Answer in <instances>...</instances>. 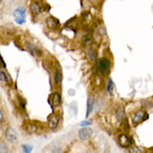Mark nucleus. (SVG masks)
I'll return each mask as SVG.
<instances>
[{
    "label": "nucleus",
    "instance_id": "obj_1",
    "mask_svg": "<svg viewBox=\"0 0 153 153\" xmlns=\"http://www.w3.org/2000/svg\"><path fill=\"white\" fill-rule=\"evenodd\" d=\"M112 67V62L107 57H102L95 63V72L100 76H107Z\"/></svg>",
    "mask_w": 153,
    "mask_h": 153
},
{
    "label": "nucleus",
    "instance_id": "obj_2",
    "mask_svg": "<svg viewBox=\"0 0 153 153\" xmlns=\"http://www.w3.org/2000/svg\"><path fill=\"white\" fill-rule=\"evenodd\" d=\"M117 143H119V145L121 147H123V149H129L130 147L133 145V137L132 135H130L129 133H126V132H122V133H120L119 135H117Z\"/></svg>",
    "mask_w": 153,
    "mask_h": 153
},
{
    "label": "nucleus",
    "instance_id": "obj_3",
    "mask_svg": "<svg viewBox=\"0 0 153 153\" xmlns=\"http://www.w3.org/2000/svg\"><path fill=\"white\" fill-rule=\"evenodd\" d=\"M147 119H149V113L144 108H140V110H137L133 113L132 117H131V121H132L133 125H139L141 124L142 122L147 121Z\"/></svg>",
    "mask_w": 153,
    "mask_h": 153
},
{
    "label": "nucleus",
    "instance_id": "obj_4",
    "mask_svg": "<svg viewBox=\"0 0 153 153\" xmlns=\"http://www.w3.org/2000/svg\"><path fill=\"white\" fill-rule=\"evenodd\" d=\"M60 121H62V116L58 113H56V112H53L48 116V119H47V126H48V129H51V131L57 130L59 124H60Z\"/></svg>",
    "mask_w": 153,
    "mask_h": 153
},
{
    "label": "nucleus",
    "instance_id": "obj_5",
    "mask_svg": "<svg viewBox=\"0 0 153 153\" xmlns=\"http://www.w3.org/2000/svg\"><path fill=\"white\" fill-rule=\"evenodd\" d=\"M114 116H115V119L117 120V122H119L120 125H122L124 122L127 121V117H126V113H125V108L123 106H121V105H116L115 107H114Z\"/></svg>",
    "mask_w": 153,
    "mask_h": 153
},
{
    "label": "nucleus",
    "instance_id": "obj_6",
    "mask_svg": "<svg viewBox=\"0 0 153 153\" xmlns=\"http://www.w3.org/2000/svg\"><path fill=\"white\" fill-rule=\"evenodd\" d=\"M48 103H49V105L53 108L60 106L63 103V98L60 93L59 92H53L51 94V96H49V98H48Z\"/></svg>",
    "mask_w": 153,
    "mask_h": 153
},
{
    "label": "nucleus",
    "instance_id": "obj_7",
    "mask_svg": "<svg viewBox=\"0 0 153 153\" xmlns=\"http://www.w3.org/2000/svg\"><path fill=\"white\" fill-rule=\"evenodd\" d=\"M26 9L23 7H20V8H17L15 11H14V17H15V21L19 25H23V23H26Z\"/></svg>",
    "mask_w": 153,
    "mask_h": 153
},
{
    "label": "nucleus",
    "instance_id": "obj_8",
    "mask_svg": "<svg viewBox=\"0 0 153 153\" xmlns=\"http://www.w3.org/2000/svg\"><path fill=\"white\" fill-rule=\"evenodd\" d=\"M23 127L27 134H36L39 131V125L36 122H31V121H26L23 124Z\"/></svg>",
    "mask_w": 153,
    "mask_h": 153
},
{
    "label": "nucleus",
    "instance_id": "obj_9",
    "mask_svg": "<svg viewBox=\"0 0 153 153\" xmlns=\"http://www.w3.org/2000/svg\"><path fill=\"white\" fill-rule=\"evenodd\" d=\"M53 80H54V84L56 86H58V87L62 85L63 70L59 66H57L56 68H54V70H53Z\"/></svg>",
    "mask_w": 153,
    "mask_h": 153
},
{
    "label": "nucleus",
    "instance_id": "obj_10",
    "mask_svg": "<svg viewBox=\"0 0 153 153\" xmlns=\"http://www.w3.org/2000/svg\"><path fill=\"white\" fill-rule=\"evenodd\" d=\"M5 137H6L7 141H9L10 143H14V142L17 141L18 139V133L17 131L15 130L14 127H11V126H9V127H7V130L5 131Z\"/></svg>",
    "mask_w": 153,
    "mask_h": 153
},
{
    "label": "nucleus",
    "instance_id": "obj_11",
    "mask_svg": "<svg viewBox=\"0 0 153 153\" xmlns=\"http://www.w3.org/2000/svg\"><path fill=\"white\" fill-rule=\"evenodd\" d=\"M92 135H93V129L90 127V126L88 127H80V131H78V137L82 141L91 139Z\"/></svg>",
    "mask_w": 153,
    "mask_h": 153
},
{
    "label": "nucleus",
    "instance_id": "obj_12",
    "mask_svg": "<svg viewBox=\"0 0 153 153\" xmlns=\"http://www.w3.org/2000/svg\"><path fill=\"white\" fill-rule=\"evenodd\" d=\"M46 26L51 30H56L60 27V21L54 16H49L46 18Z\"/></svg>",
    "mask_w": 153,
    "mask_h": 153
},
{
    "label": "nucleus",
    "instance_id": "obj_13",
    "mask_svg": "<svg viewBox=\"0 0 153 153\" xmlns=\"http://www.w3.org/2000/svg\"><path fill=\"white\" fill-rule=\"evenodd\" d=\"M26 48H27V51H28L34 57L43 56V51H41V49H40L38 46L34 45V44H31V43H27V44H26Z\"/></svg>",
    "mask_w": 153,
    "mask_h": 153
},
{
    "label": "nucleus",
    "instance_id": "obj_14",
    "mask_svg": "<svg viewBox=\"0 0 153 153\" xmlns=\"http://www.w3.org/2000/svg\"><path fill=\"white\" fill-rule=\"evenodd\" d=\"M94 106H95V100H94V97L88 96V98H87V105H86V114H85L86 119H88L90 115L93 113Z\"/></svg>",
    "mask_w": 153,
    "mask_h": 153
},
{
    "label": "nucleus",
    "instance_id": "obj_15",
    "mask_svg": "<svg viewBox=\"0 0 153 153\" xmlns=\"http://www.w3.org/2000/svg\"><path fill=\"white\" fill-rule=\"evenodd\" d=\"M30 10H31V14H33L34 16H37V15L41 14L43 8H41V6H40V4L38 1H34V2L31 4V6H30Z\"/></svg>",
    "mask_w": 153,
    "mask_h": 153
},
{
    "label": "nucleus",
    "instance_id": "obj_16",
    "mask_svg": "<svg viewBox=\"0 0 153 153\" xmlns=\"http://www.w3.org/2000/svg\"><path fill=\"white\" fill-rule=\"evenodd\" d=\"M0 82L5 83L7 85L11 84V78L9 77V75L5 69H0Z\"/></svg>",
    "mask_w": 153,
    "mask_h": 153
},
{
    "label": "nucleus",
    "instance_id": "obj_17",
    "mask_svg": "<svg viewBox=\"0 0 153 153\" xmlns=\"http://www.w3.org/2000/svg\"><path fill=\"white\" fill-rule=\"evenodd\" d=\"M87 55H88V59L91 60L92 63H96L97 59H98V56H97V51L95 48H93L91 47L90 49H88V53H87Z\"/></svg>",
    "mask_w": 153,
    "mask_h": 153
},
{
    "label": "nucleus",
    "instance_id": "obj_18",
    "mask_svg": "<svg viewBox=\"0 0 153 153\" xmlns=\"http://www.w3.org/2000/svg\"><path fill=\"white\" fill-rule=\"evenodd\" d=\"M114 88H115V84H114L113 80L111 77H108L107 84H106V92L108 93V95H113L114 94Z\"/></svg>",
    "mask_w": 153,
    "mask_h": 153
},
{
    "label": "nucleus",
    "instance_id": "obj_19",
    "mask_svg": "<svg viewBox=\"0 0 153 153\" xmlns=\"http://www.w3.org/2000/svg\"><path fill=\"white\" fill-rule=\"evenodd\" d=\"M83 45L85 47H90V48L92 47V45H93V36L91 34H86L83 37Z\"/></svg>",
    "mask_w": 153,
    "mask_h": 153
},
{
    "label": "nucleus",
    "instance_id": "obj_20",
    "mask_svg": "<svg viewBox=\"0 0 153 153\" xmlns=\"http://www.w3.org/2000/svg\"><path fill=\"white\" fill-rule=\"evenodd\" d=\"M126 150H127V153H145L143 149L136 147V145H132V147H130Z\"/></svg>",
    "mask_w": 153,
    "mask_h": 153
},
{
    "label": "nucleus",
    "instance_id": "obj_21",
    "mask_svg": "<svg viewBox=\"0 0 153 153\" xmlns=\"http://www.w3.org/2000/svg\"><path fill=\"white\" fill-rule=\"evenodd\" d=\"M0 153H9V145L7 142L0 141Z\"/></svg>",
    "mask_w": 153,
    "mask_h": 153
},
{
    "label": "nucleus",
    "instance_id": "obj_22",
    "mask_svg": "<svg viewBox=\"0 0 153 153\" xmlns=\"http://www.w3.org/2000/svg\"><path fill=\"white\" fill-rule=\"evenodd\" d=\"M18 104H19V107H20V110L25 112V111H26V104H27L26 100H25L23 97H21V96H18Z\"/></svg>",
    "mask_w": 153,
    "mask_h": 153
},
{
    "label": "nucleus",
    "instance_id": "obj_23",
    "mask_svg": "<svg viewBox=\"0 0 153 153\" xmlns=\"http://www.w3.org/2000/svg\"><path fill=\"white\" fill-rule=\"evenodd\" d=\"M21 149H23V153H31L34 147H33L31 144H23Z\"/></svg>",
    "mask_w": 153,
    "mask_h": 153
},
{
    "label": "nucleus",
    "instance_id": "obj_24",
    "mask_svg": "<svg viewBox=\"0 0 153 153\" xmlns=\"http://www.w3.org/2000/svg\"><path fill=\"white\" fill-rule=\"evenodd\" d=\"M51 153H64L62 147H58V145H54L51 149Z\"/></svg>",
    "mask_w": 153,
    "mask_h": 153
},
{
    "label": "nucleus",
    "instance_id": "obj_25",
    "mask_svg": "<svg viewBox=\"0 0 153 153\" xmlns=\"http://www.w3.org/2000/svg\"><path fill=\"white\" fill-rule=\"evenodd\" d=\"M121 126H122V130H123V132H126V133H129V131L131 130V126H130V123H129V121L124 122V123L121 125Z\"/></svg>",
    "mask_w": 153,
    "mask_h": 153
},
{
    "label": "nucleus",
    "instance_id": "obj_26",
    "mask_svg": "<svg viewBox=\"0 0 153 153\" xmlns=\"http://www.w3.org/2000/svg\"><path fill=\"white\" fill-rule=\"evenodd\" d=\"M82 17L84 18V20H86V21H91L92 18H93L91 15V12H88V11L83 12V14H82Z\"/></svg>",
    "mask_w": 153,
    "mask_h": 153
},
{
    "label": "nucleus",
    "instance_id": "obj_27",
    "mask_svg": "<svg viewBox=\"0 0 153 153\" xmlns=\"http://www.w3.org/2000/svg\"><path fill=\"white\" fill-rule=\"evenodd\" d=\"M80 125L82 126V127H88V126H91L92 125V121L91 120H84V121H82L80 123Z\"/></svg>",
    "mask_w": 153,
    "mask_h": 153
},
{
    "label": "nucleus",
    "instance_id": "obj_28",
    "mask_svg": "<svg viewBox=\"0 0 153 153\" xmlns=\"http://www.w3.org/2000/svg\"><path fill=\"white\" fill-rule=\"evenodd\" d=\"M97 33L100 34V36H105V34H106V30H105V28L104 27H97Z\"/></svg>",
    "mask_w": 153,
    "mask_h": 153
},
{
    "label": "nucleus",
    "instance_id": "obj_29",
    "mask_svg": "<svg viewBox=\"0 0 153 153\" xmlns=\"http://www.w3.org/2000/svg\"><path fill=\"white\" fill-rule=\"evenodd\" d=\"M5 122V114H4V111L0 108V124H2Z\"/></svg>",
    "mask_w": 153,
    "mask_h": 153
},
{
    "label": "nucleus",
    "instance_id": "obj_30",
    "mask_svg": "<svg viewBox=\"0 0 153 153\" xmlns=\"http://www.w3.org/2000/svg\"><path fill=\"white\" fill-rule=\"evenodd\" d=\"M2 67L4 68H6L7 67V65H6V63H5V60H4V58H2V56L0 55V67Z\"/></svg>",
    "mask_w": 153,
    "mask_h": 153
},
{
    "label": "nucleus",
    "instance_id": "obj_31",
    "mask_svg": "<svg viewBox=\"0 0 153 153\" xmlns=\"http://www.w3.org/2000/svg\"><path fill=\"white\" fill-rule=\"evenodd\" d=\"M49 9H51V6L49 5H45V11H49Z\"/></svg>",
    "mask_w": 153,
    "mask_h": 153
},
{
    "label": "nucleus",
    "instance_id": "obj_32",
    "mask_svg": "<svg viewBox=\"0 0 153 153\" xmlns=\"http://www.w3.org/2000/svg\"><path fill=\"white\" fill-rule=\"evenodd\" d=\"M68 94H69V95H74V94H75V92H74V90H70V91L68 92Z\"/></svg>",
    "mask_w": 153,
    "mask_h": 153
},
{
    "label": "nucleus",
    "instance_id": "obj_33",
    "mask_svg": "<svg viewBox=\"0 0 153 153\" xmlns=\"http://www.w3.org/2000/svg\"><path fill=\"white\" fill-rule=\"evenodd\" d=\"M1 133H2V131H1V127H0V136H1Z\"/></svg>",
    "mask_w": 153,
    "mask_h": 153
},
{
    "label": "nucleus",
    "instance_id": "obj_34",
    "mask_svg": "<svg viewBox=\"0 0 153 153\" xmlns=\"http://www.w3.org/2000/svg\"><path fill=\"white\" fill-rule=\"evenodd\" d=\"M2 1H4V0H0V4H1V2H2Z\"/></svg>",
    "mask_w": 153,
    "mask_h": 153
}]
</instances>
